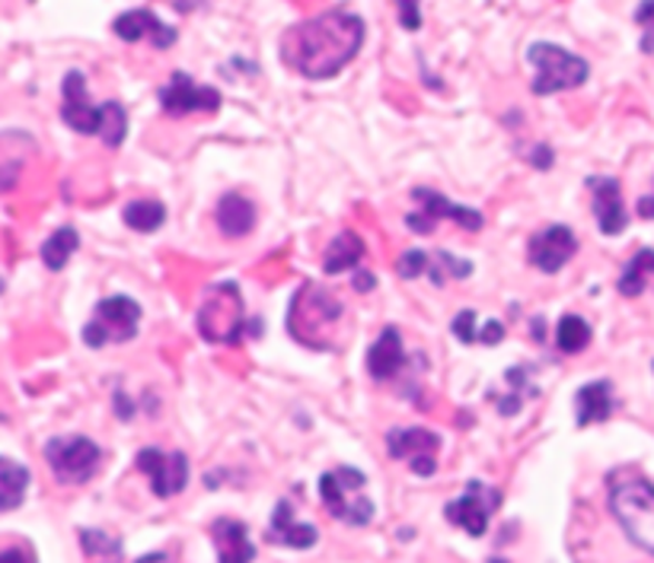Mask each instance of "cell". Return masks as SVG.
I'll use <instances>...</instances> for the list:
<instances>
[{"label":"cell","instance_id":"f1b7e54d","mask_svg":"<svg viewBox=\"0 0 654 563\" xmlns=\"http://www.w3.org/2000/svg\"><path fill=\"white\" fill-rule=\"evenodd\" d=\"M102 109V121H99V138L109 143V147H119L128 134V118H125V109L119 102H106L99 105Z\"/></svg>","mask_w":654,"mask_h":563},{"label":"cell","instance_id":"836d02e7","mask_svg":"<svg viewBox=\"0 0 654 563\" xmlns=\"http://www.w3.org/2000/svg\"><path fill=\"white\" fill-rule=\"evenodd\" d=\"M406 227L409 230H415V233H422V235H428V233H435V220L432 217H425V213H409L406 217Z\"/></svg>","mask_w":654,"mask_h":563},{"label":"cell","instance_id":"3957f363","mask_svg":"<svg viewBox=\"0 0 654 563\" xmlns=\"http://www.w3.org/2000/svg\"><path fill=\"white\" fill-rule=\"evenodd\" d=\"M341 319V303L336 296H329L323 286L316 283H304L291 300V312H288V331L300 344L307 348H329V331L336 329Z\"/></svg>","mask_w":654,"mask_h":563},{"label":"cell","instance_id":"f546056e","mask_svg":"<svg viewBox=\"0 0 654 563\" xmlns=\"http://www.w3.org/2000/svg\"><path fill=\"white\" fill-rule=\"evenodd\" d=\"M396 271H399V278H403V281H415L418 274H425V271H428V255H425L422 249H413V252H406V255L399 259Z\"/></svg>","mask_w":654,"mask_h":563},{"label":"cell","instance_id":"9c48e42d","mask_svg":"<svg viewBox=\"0 0 654 563\" xmlns=\"http://www.w3.org/2000/svg\"><path fill=\"white\" fill-rule=\"evenodd\" d=\"M138 469L150 477V487L160 500H170L186 491L189 484V459L182 452H164V449H141Z\"/></svg>","mask_w":654,"mask_h":563},{"label":"cell","instance_id":"4316f807","mask_svg":"<svg viewBox=\"0 0 654 563\" xmlns=\"http://www.w3.org/2000/svg\"><path fill=\"white\" fill-rule=\"evenodd\" d=\"M125 223L131 227V230H138V233H153V230H160L164 227V220H167V208L160 204V201H131L125 211Z\"/></svg>","mask_w":654,"mask_h":563},{"label":"cell","instance_id":"7a4b0ae2","mask_svg":"<svg viewBox=\"0 0 654 563\" xmlns=\"http://www.w3.org/2000/svg\"><path fill=\"white\" fill-rule=\"evenodd\" d=\"M610 510L642 551L654 554V484L642 474L620 471L610 481Z\"/></svg>","mask_w":654,"mask_h":563},{"label":"cell","instance_id":"8d00e7d4","mask_svg":"<svg viewBox=\"0 0 654 563\" xmlns=\"http://www.w3.org/2000/svg\"><path fill=\"white\" fill-rule=\"evenodd\" d=\"M399 20H403V26L406 29H418L422 26V17H418V3H399Z\"/></svg>","mask_w":654,"mask_h":563},{"label":"cell","instance_id":"603a6c76","mask_svg":"<svg viewBox=\"0 0 654 563\" xmlns=\"http://www.w3.org/2000/svg\"><path fill=\"white\" fill-rule=\"evenodd\" d=\"M271 529L281 535V544H288V547H314L316 539H319V532H316L314 525H300V522H294L291 503H288V500H281V503L275 506Z\"/></svg>","mask_w":654,"mask_h":563},{"label":"cell","instance_id":"ab89813d","mask_svg":"<svg viewBox=\"0 0 654 563\" xmlns=\"http://www.w3.org/2000/svg\"><path fill=\"white\" fill-rule=\"evenodd\" d=\"M135 563H170V557H167V554H147V557H141V561Z\"/></svg>","mask_w":654,"mask_h":563},{"label":"cell","instance_id":"83f0119b","mask_svg":"<svg viewBox=\"0 0 654 563\" xmlns=\"http://www.w3.org/2000/svg\"><path fill=\"white\" fill-rule=\"evenodd\" d=\"M591 344V325L582 315H562L556 325V348L562 353H582Z\"/></svg>","mask_w":654,"mask_h":563},{"label":"cell","instance_id":"ba28073f","mask_svg":"<svg viewBox=\"0 0 654 563\" xmlns=\"http://www.w3.org/2000/svg\"><path fill=\"white\" fill-rule=\"evenodd\" d=\"M46 459L61 484H87L97 474L102 452L87 436H68V440H49Z\"/></svg>","mask_w":654,"mask_h":563},{"label":"cell","instance_id":"8992f818","mask_svg":"<svg viewBox=\"0 0 654 563\" xmlns=\"http://www.w3.org/2000/svg\"><path fill=\"white\" fill-rule=\"evenodd\" d=\"M531 64L536 68L534 93L536 95H553L558 90H575L587 80V61H582L578 54L565 51V48L549 46V42H536L527 51Z\"/></svg>","mask_w":654,"mask_h":563},{"label":"cell","instance_id":"cb8c5ba5","mask_svg":"<svg viewBox=\"0 0 654 563\" xmlns=\"http://www.w3.org/2000/svg\"><path fill=\"white\" fill-rule=\"evenodd\" d=\"M26 487H29V471L17 465L13 459H0V510L13 513L23 503Z\"/></svg>","mask_w":654,"mask_h":563},{"label":"cell","instance_id":"5bb4252c","mask_svg":"<svg viewBox=\"0 0 654 563\" xmlns=\"http://www.w3.org/2000/svg\"><path fill=\"white\" fill-rule=\"evenodd\" d=\"M61 118L77 134H99L102 109L90 105V95H87L83 73L80 71H71L65 77V109H61Z\"/></svg>","mask_w":654,"mask_h":563},{"label":"cell","instance_id":"484cf974","mask_svg":"<svg viewBox=\"0 0 654 563\" xmlns=\"http://www.w3.org/2000/svg\"><path fill=\"white\" fill-rule=\"evenodd\" d=\"M77 245H80V235L71 227H61V230H54V233L42 242V261H46V268L51 271H61L68 259H71L73 252H77Z\"/></svg>","mask_w":654,"mask_h":563},{"label":"cell","instance_id":"5b68a950","mask_svg":"<svg viewBox=\"0 0 654 563\" xmlns=\"http://www.w3.org/2000/svg\"><path fill=\"white\" fill-rule=\"evenodd\" d=\"M364 484H367V477L358 469L341 465L336 471H326L319 477V493H323L326 510L348 525H367L374 519V503H370V496L358 493Z\"/></svg>","mask_w":654,"mask_h":563},{"label":"cell","instance_id":"4fadbf2b","mask_svg":"<svg viewBox=\"0 0 654 563\" xmlns=\"http://www.w3.org/2000/svg\"><path fill=\"white\" fill-rule=\"evenodd\" d=\"M575 252H578V239L575 233L568 230V227H549V230H543L539 235L531 239V261H534V268H539L543 274H556L562 271L568 261L575 259Z\"/></svg>","mask_w":654,"mask_h":563},{"label":"cell","instance_id":"7402d4cb","mask_svg":"<svg viewBox=\"0 0 654 563\" xmlns=\"http://www.w3.org/2000/svg\"><path fill=\"white\" fill-rule=\"evenodd\" d=\"M364 259V239L358 233H339L323 255L326 274H341Z\"/></svg>","mask_w":654,"mask_h":563},{"label":"cell","instance_id":"e575fe53","mask_svg":"<svg viewBox=\"0 0 654 563\" xmlns=\"http://www.w3.org/2000/svg\"><path fill=\"white\" fill-rule=\"evenodd\" d=\"M502 338H505V329H502V322H485V329L479 331V341L483 344H502Z\"/></svg>","mask_w":654,"mask_h":563},{"label":"cell","instance_id":"74e56055","mask_svg":"<svg viewBox=\"0 0 654 563\" xmlns=\"http://www.w3.org/2000/svg\"><path fill=\"white\" fill-rule=\"evenodd\" d=\"M374 274H367V271H358V274H355V286H358V290H361V293H367V290H374Z\"/></svg>","mask_w":654,"mask_h":563},{"label":"cell","instance_id":"277c9868","mask_svg":"<svg viewBox=\"0 0 654 563\" xmlns=\"http://www.w3.org/2000/svg\"><path fill=\"white\" fill-rule=\"evenodd\" d=\"M242 325V296L237 283H215L205 290L198 303V331L211 344H240Z\"/></svg>","mask_w":654,"mask_h":563},{"label":"cell","instance_id":"8fae6325","mask_svg":"<svg viewBox=\"0 0 654 563\" xmlns=\"http://www.w3.org/2000/svg\"><path fill=\"white\" fill-rule=\"evenodd\" d=\"M498 503H502L498 491L485 487L479 481H469V487H466V493H463L460 500L447 503V519H450L454 525H460L466 535L479 539V535H485L488 516L498 510Z\"/></svg>","mask_w":654,"mask_h":563},{"label":"cell","instance_id":"7c38bea8","mask_svg":"<svg viewBox=\"0 0 654 563\" xmlns=\"http://www.w3.org/2000/svg\"><path fill=\"white\" fill-rule=\"evenodd\" d=\"M160 105L170 115H189V112H218L220 93L215 87H198L189 73H172V80L160 90Z\"/></svg>","mask_w":654,"mask_h":563},{"label":"cell","instance_id":"ffe728a7","mask_svg":"<svg viewBox=\"0 0 654 563\" xmlns=\"http://www.w3.org/2000/svg\"><path fill=\"white\" fill-rule=\"evenodd\" d=\"M218 227L220 233L230 235V239H240V235L252 233V227H256V208H252V201L237 194V191L224 194L218 204Z\"/></svg>","mask_w":654,"mask_h":563},{"label":"cell","instance_id":"6da1fadb","mask_svg":"<svg viewBox=\"0 0 654 563\" xmlns=\"http://www.w3.org/2000/svg\"><path fill=\"white\" fill-rule=\"evenodd\" d=\"M364 46L361 17L348 10H326L291 26L281 39V61L307 80H329L355 61Z\"/></svg>","mask_w":654,"mask_h":563},{"label":"cell","instance_id":"52a82bcc","mask_svg":"<svg viewBox=\"0 0 654 563\" xmlns=\"http://www.w3.org/2000/svg\"><path fill=\"white\" fill-rule=\"evenodd\" d=\"M141 305L128 296H109L97 305L93 319L83 329L87 348H106V344H125L138 334Z\"/></svg>","mask_w":654,"mask_h":563},{"label":"cell","instance_id":"e0dca14e","mask_svg":"<svg viewBox=\"0 0 654 563\" xmlns=\"http://www.w3.org/2000/svg\"><path fill=\"white\" fill-rule=\"evenodd\" d=\"M211 539L218 547L220 563H252L256 557V544L249 541L240 519H218L211 525Z\"/></svg>","mask_w":654,"mask_h":563},{"label":"cell","instance_id":"4dcf8cb0","mask_svg":"<svg viewBox=\"0 0 654 563\" xmlns=\"http://www.w3.org/2000/svg\"><path fill=\"white\" fill-rule=\"evenodd\" d=\"M80 541H83V551H87V554H109V557H119V541L102 535V532H83Z\"/></svg>","mask_w":654,"mask_h":563},{"label":"cell","instance_id":"ac0fdd59","mask_svg":"<svg viewBox=\"0 0 654 563\" xmlns=\"http://www.w3.org/2000/svg\"><path fill=\"white\" fill-rule=\"evenodd\" d=\"M403 363H406V351H403L399 331L384 329L380 331V338H377V341L370 344V351H367V373L374 375L377 382H384V379H393V375L399 373Z\"/></svg>","mask_w":654,"mask_h":563},{"label":"cell","instance_id":"44dd1931","mask_svg":"<svg viewBox=\"0 0 654 563\" xmlns=\"http://www.w3.org/2000/svg\"><path fill=\"white\" fill-rule=\"evenodd\" d=\"M575 408H578V426L587 423H601L610 418L613 411V385L601 379V382H587L575 395Z\"/></svg>","mask_w":654,"mask_h":563},{"label":"cell","instance_id":"1f68e13d","mask_svg":"<svg viewBox=\"0 0 654 563\" xmlns=\"http://www.w3.org/2000/svg\"><path fill=\"white\" fill-rule=\"evenodd\" d=\"M454 334H457L460 344H476V312H473V309L457 312V319H454Z\"/></svg>","mask_w":654,"mask_h":563},{"label":"cell","instance_id":"d6986e66","mask_svg":"<svg viewBox=\"0 0 654 563\" xmlns=\"http://www.w3.org/2000/svg\"><path fill=\"white\" fill-rule=\"evenodd\" d=\"M413 198L425 208V217H432V220H440V217H450L454 223H460L463 230H469V233H476V230H483V213L473 211V208H457V204H450L444 194H437L432 188H415Z\"/></svg>","mask_w":654,"mask_h":563},{"label":"cell","instance_id":"9a60e30c","mask_svg":"<svg viewBox=\"0 0 654 563\" xmlns=\"http://www.w3.org/2000/svg\"><path fill=\"white\" fill-rule=\"evenodd\" d=\"M587 188H591V198H594V213H597L601 233H623V230L630 227V217H626V208H623L620 182L610 179V175H594V179H587Z\"/></svg>","mask_w":654,"mask_h":563},{"label":"cell","instance_id":"d590c367","mask_svg":"<svg viewBox=\"0 0 654 563\" xmlns=\"http://www.w3.org/2000/svg\"><path fill=\"white\" fill-rule=\"evenodd\" d=\"M0 563H36V557H32L29 547H7V551L0 554Z\"/></svg>","mask_w":654,"mask_h":563},{"label":"cell","instance_id":"2e32d148","mask_svg":"<svg viewBox=\"0 0 654 563\" xmlns=\"http://www.w3.org/2000/svg\"><path fill=\"white\" fill-rule=\"evenodd\" d=\"M112 29H116V36L125 39V42H138L141 36H150V42L157 48H170L172 42H176V29L160 23V20H157L150 10H145V7L128 10V13L116 17Z\"/></svg>","mask_w":654,"mask_h":563},{"label":"cell","instance_id":"d4e9b609","mask_svg":"<svg viewBox=\"0 0 654 563\" xmlns=\"http://www.w3.org/2000/svg\"><path fill=\"white\" fill-rule=\"evenodd\" d=\"M654 278V249H642V252H635L626 264V271H623V278H620V293L623 296H638V293H645V286Z\"/></svg>","mask_w":654,"mask_h":563},{"label":"cell","instance_id":"30bf717a","mask_svg":"<svg viewBox=\"0 0 654 563\" xmlns=\"http://www.w3.org/2000/svg\"><path fill=\"white\" fill-rule=\"evenodd\" d=\"M387 449L393 459H406L409 469L418 477H432L437 471V449H440V436L422 426H409V430H393L387 436Z\"/></svg>","mask_w":654,"mask_h":563},{"label":"cell","instance_id":"d6a6232c","mask_svg":"<svg viewBox=\"0 0 654 563\" xmlns=\"http://www.w3.org/2000/svg\"><path fill=\"white\" fill-rule=\"evenodd\" d=\"M635 23L645 26L642 51H654V3H638L635 7Z\"/></svg>","mask_w":654,"mask_h":563},{"label":"cell","instance_id":"f35d334b","mask_svg":"<svg viewBox=\"0 0 654 563\" xmlns=\"http://www.w3.org/2000/svg\"><path fill=\"white\" fill-rule=\"evenodd\" d=\"M638 213H642V217H648V220H654V194L652 198H642V201H638Z\"/></svg>","mask_w":654,"mask_h":563}]
</instances>
